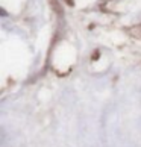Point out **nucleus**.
<instances>
[{
    "label": "nucleus",
    "instance_id": "obj_1",
    "mask_svg": "<svg viewBox=\"0 0 141 147\" xmlns=\"http://www.w3.org/2000/svg\"><path fill=\"white\" fill-rule=\"evenodd\" d=\"M135 34H137V35L141 38V24H138V26H137V29H135Z\"/></svg>",
    "mask_w": 141,
    "mask_h": 147
}]
</instances>
